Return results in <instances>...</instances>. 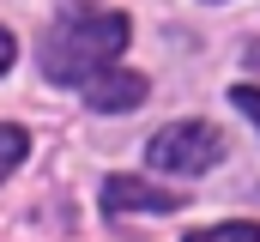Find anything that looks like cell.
Masks as SVG:
<instances>
[{
  "label": "cell",
  "mask_w": 260,
  "mask_h": 242,
  "mask_svg": "<svg viewBox=\"0 0 260 242\" xmlns=\"http://www.w3.org/2000/svg\"><path fill=\"white\" fill-rule=\"evenodd\" d=\"M230 103H236V109L260 127V85H236V91H230Z\"/></svg>",
  "instance_id": "7"
},
{
  "label": "cell",
  "mask_w": 260,
  "mask_h": 242,
  "mask_svg": "<svg viewBox=\"0 0 260 242\" xmlns=\"http://www.w3.org/2000/svg\"><path fill=\"white\" fill-rule=\"evenodd\" d=\"M176 206H182L176 188H151L139 176H109L103 182V212L109 218H121V212H176Z\"/></svg>",
  "instance_id": "3"
},
{
  "label": "cell",
  "mask_w": 260,
  "mask_h": 242,
  "mask_svg": "<svg viewBox=\"0 0 260 242\" xmlns=\"http://www.w3.org/2000/svg\"><path fill=\"white\" fill-rule=\"evenodd\" d=\"M145 158H151L164 176H194V170H206V164L224 158V133L206 127V121H176V127H164V133L145 145Z\"/></svg>",
  "instance_id": "2"
},
{
  "label": "cell",
  "mask_w": 260,
  "mask_h": 242,
  "mask_svg": "<svg viewBox=\"0 0 260 242\" xmlns=\"http://www.w3.org/2000/svg\"><path fill=\"white\" fill-rule=\"evenodd\" d=\"M145 73H127V67H103L91 85H85V97H91V109H133V103H145Z\"/></svg>",
  "instance_id": "4"
},
{
  "label": "cell",
  "mask_w": 260,
  "mask_h": 242,
  "mask_svg": "<svg viewBox=\"0 0 260 242\" xmlns=\"http://www.w3.org/2000/svg\"><path fill=\"white\" fill-rule=\"evenodd\" d=\"M6 67H12V37L0 31V73H6Z\"/></svg>",
  "instance_id": "8"
},
{
  "label": "cell",
  "mask_w": 260,
  "mask_h": 242,
  "mask_svg": "<svg viewBox=\"0 0 260 242\" xmlns=\"http://www.w3.org/2000/svg\"><path fill=\"white\" fill-rule=\"evenodd\" d=\"M127 12H73L43 37V73L55 85H91L127 49Z\"/></svg>",
  "instance_id": "1"
},
{
  "label": "cell",
  "mask_w": 260,
  "mask_h": 242,
  "mask_svg": "<svg viewBox=\"0 0 260 242\" xmlns=\"http://www.w3.org/2000/svg\"><path fill=\"white\" fill-rule=\"evenodd\" d=\"M24 152H30L24 127H0V182H6L12 170H18V164H24Z\"/></svg>",
  "instance_id": "5"
},
{
  "label": "cell",
  "mask_w": 260,
  "mask_h": 242,
  "mask_svg": "<svg viewBox=\"0 0 260 242\" xmlns=\"http://www.w3.org/2000/svg\"><path fill=\"white\" fill-rule=\"evenodd\" d=\"M188 242H260V224L236 218V224H212V230H194Z\"/></svg>",
  "instance_id": "6"
}]
</instances>
